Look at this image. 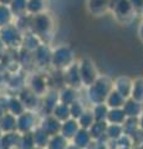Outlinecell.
<instances>
[{
  "label": "cell",
  "instance_id": "cell-1",
  "mask_svg": "<svg viewBox=\"0 0 143 149\" xmlns=\"http://www.w3.org/2000/svg\"><path fill=\"white\" fill-rule=\"evenodd\" d=\"M113 90V81L108 76L100 74L91 86L87 87V98L92 106L105 103L110 92Z\"/></svg>",
  "mask_w": 143,
  "mask_h": 149
},
{
  "label": "cell",
  "instance_id": "cell-2",
  "mask_svg": "<svg viewBox=\"0 0 143 149\" xmlns=\"http://www.w3.org/2000/svg\"><path fill=\"white\" fill-rule=\"evenodd\" d=\"M75 51L68 45H60L52 49L51 66L57 71H65L75 62Z\"/></svg>",
  "mask_w": 143,
  "mask_h": 149
},
{
  "label": "cell",
  "instance_id": "cell-3",
  "mask_svg": "<svg viewBox=\"0 0 143 149\" xmlns=\"http://www.w3.org/2000/svg\"><path fill=\"white\" fill-rule=\"evenodd\" d=\"M54 29V20L49 13H41L33 15L31 19V32L38 35L41 41L46 44V37L51 36Z\"/></svg>",
  "mask_w": 143,
  "mask_h": 149
},
{
  "label": "cell",
  "instance_id": "cell-4",
  "mask_svg": "<svg viewBox=\"0 0 143 149\" xmlns=\"http://www.w3.org/2000/svg\"><path fill=\"white\" fill-rule=\"evenodd\" d=\"M0 40L4 42L8 50H17L22 45L24 34L14 22H11L4 27H0Z\"/></svg>",
  "mask_w": 143,
  "mask_h": 149
},
{
  "label": "cell",
  "instance_id": "cell-5",
  "mask_svg": "<svg viewBox=\"0 0 143 149\" xmlns=\"http://www.w3.org/2000/svg\"><path fill=\"white\" fill-rule=\"evenodd\" d=\"M110 10L119 22H128L135 15V9L130 0H110Z\"/></svg>",
  "mask_w": 143,
  "mask_h": 149
},
{
  "label": "cell",
  "instance_id": "cell-6",
  "mask_svg": "<svg viewBox=\"0 0 143 149\" xmlns=\"http://www.w3.org/2000/svg\"><path fill=\"white\" fill-rule=\"evenodd\" d=\"M78 68H80V74H81L82 86L84 87L91 86L100 76L95 62L90 57H82L78 61Z\"/></svg>",
  "mask_w": 143,
  "mask_h": 149
},
{
  "label": "cell",
  "instance_id": "cell-7",
  "mask_svg": "<svg viewBox=\"0 0 143 149\" xmlns=\"http://www.w3.org/2000/svg\"><path fill=\"white\" fill-rule=\"evenodd\" d=\"M16 124H17V132L20 134L33 132V130L39 125L38 122V116L34 111L26 109L24 113L16 117Z\"/></svg>",
  "mask_w": 143,
  "mask_h": 149
},
{
  "label": "cell",
  "instance_id": "cell-8",
  "mask_svg": "<svg viewBox=\"0 0 143 149\" xmlns=\"http://www.w3.org/2000/svg\"><path fill=\"white\" fill-rule=\"evenodd\" d=\"M63 85L70 86L75 90H80L82 86V80L80 74V68H78V62H73L70 67H67L63 71Z\"/></svg>",
  "mask_w": 143,
  "mask_h": 149
},
{
  "label": "cell",
  "instance_id": "cell-9",
  "mask_svg": "<svg viewBox=\"0 0 143 149\" xmlns=\"http://www.w3.org/2000/svg\"><path fill=\"white\" fill-rule=\"evenodd\" d=\"M34 65L39 67H47L51 66V57H52V49L47 44L43 42L34 52Z\"/></svg>",
  "mask_w": 143,
  "mask_h": 149
},
{
  "label": "cell",
  "instance_id": "cell-10",
  "mask_svg": "<svg viewBox=\"0 0 143 149\" xmlns=\"http://www.w3.org/2000/svg\"><path fill=\"white\" fill-rule=\"evenodd\" d=\"M19 98L21 100V102L24 103L25 108L29 111H36L38 108L41 107V101H40V96H38L36 93H34L30 90L29 87H24L21 88L19 92Z\"/></svg>",
  "mask_w": 143,
  "mask_h": 149
},
{
  "label": "cell",
  "instance_id": "cell-11",
  "mask_svg": "<svg viewBox=\"0 0 143 149\" xmlns=\"http://www.w3.org/2000/svg\"><path fill=\"white\" fill-rule=\"evenodd\" d=\"M27 87L38 96L43 97L47 92V82L41 73H33L27 81Z\"/></svg>",
  "mask_w": 143,
  "mask_h": 149
},
{
  "label": "cell",
  "instance_id": "cell-12",
  "mask_svg": "<svg viewBox=\"0 0 143 149\" xmlns=\"http://www.w3.org/2000/svg\"><path fill=\"white\" fill-rule=\"evenodd\" d=\"M61 124L62 122H60L57 118H55L52 114H45L43 119L39 122V125L43 128L50 137L59 134L61 132Z\"/></svg>",
  "mask_w": 143,
  "mask_h": 149
},
{
  "label": "cell",
  "instance_id": "cell-13",
  "mask_svg": "<svg viewBox=\"0 0 143 149\" xmlns=\"http://www.w3.org/2000/svg\"><path fill=\"white\" fill-rule=\"evenodd\" d=\"M133 86V80L128 76H118L116 80L113 81V88L117 92H119L124 98H130L131 97V91Z\"/></svg>",
  "mask_w": 143,
  "mask_h": 149
},
{
  "label": "cell",
  "instance_id": "cell-14",
  "mask_svg": "<svg viewBox=\"0 0 143 149\" xmlns=\"http://www.w3.org/2000/svg\"><path fill=\"white\" fill-rule=\"evenodd\" d=\"M20 137L19 132L3 133L0 137V149H20Z\"/></svg>",
  "mask_w": 143,
  "mask_h": 149
},
{
  "label": "cell",
  "instance_id": "cell-15",
  "mask_svg": "<svg viewBox=\"0 0 143 149\" xmlns=\"http://www.w3.org/2000/svg\"><path fill=\"white\" fill-rule=\"evenodd\" d=\"M0 130H1V133L17 132L16 116H14L9 111L4 112V113L0 116Z\"/></svg>",
  "mask_w": 143,
  "mask_h": 149
},
{
  "label": "cell",
  "instance_id": "cell-16",
  "mask_svg": "<svg viewBox=\"0 0 143 149\" xmlns=\"http://www.w3.org/2000/svg\"><path fill=\"white\" fill-rule=\"evenodd\" d=\"M60 102L59 100V91H47L46 95L43 96V102H41V108L45 112V114H51L54 108Z\"/></svg>",
  "mask_w": 143,
  "mask_h": 149
},
{
  "label": "cell",
  "instance_id": "cell-17",
  "mask_svg": "<svg viewBox=\"0 0 143 149\" xmlns=\"http://www.w3.org/2000/svg\"><path fill=\"white\" fill-rule=\"evenodd\" d=\"M86 5L92 15L101 16L110 10V0H87Z\"/></svg>",
  "mask_w": 143,
  "mask_h": 149
},
{
  "label": "cell",
  "instance_id": "cell-18",
  "mask_svg": "<svg viewBox=\"0 0 143 149\" xmlns=\"http://www.w3.org/2000/svg\"><path fill=\"white\" fill-rule=\"evenodd\" d=\"M122 109L124 111L127 117H140L143 113V103L130 97V98H127L126 102H124Z\"/></svg>",
  "mask_w": 143,
  "mask_h": 149
},
{
  "label": "cell",
  "instance_id": "cell-19",
  "mask_svg": "<svg viewBox=\"0 0 143 149\" xmlns=\"http://www.w3.org/2000/svg\"><path fill=\"white\" fill-rule=\"evenodd\" d=\"M92 137L89 132V129L80 128L78 132L75 134V137L71 139V143H73L75 146H77L80 149H87L90 147V144L92 143Z\"/></svg>",
  "mask_w": 143,
  "mask_h": 149
},
{
  "label": "cell",
  "instance_id": "cell-20",
  "mask_svg": "<svg viewBox=\"0 0 143 149\" xmlns=\"http://www.w3.org/2000/svg\"><path fill=\"white\" fill-rule=\"evenodd\" d=\"M80 129V124H78V120L75 118H68L65 122H62L61 124V133L63 137L67 138L68 141L71 142V139L75 137V134L78 132Z\"/></svg>",
  "mask_w": 143,
  "mask_h": 149
},
{
  "label": "cell",
  "instance_id": "cell-21",
  "mask_svg": "<svg viewBox=\"0 0 143 149\" xmlns=\"http://www.w3.org/2000/svg\"><path fill=\"white\" fill-rule=\"evenodd\" d=\"M107 125H108L107 120H95V123L89 129L92 139H95V141H103V138H107L106 137Z\"/></svg>",
  "mask_w": 143,
  "mask_h": 149
},
{
  "label": "cell",
  "instance_id": "cell-22",
  "mask_svg": "<svg viewBox=\"0 0 143 149\" xmlns=\"http://www.w3.org/2000/svg\"><path fill=\"white\" fill-rule=\"evenodd\" d=\"M41 44H43V41H41V39L38 35H35L34 32H26V34H24V40H22L21 47L26 51L34 52Z\"/></svg>",
  "mask_w": 143,
  "mask_h": 149
},
{
  "label": "cell",
  "instance_id": "cell-23",
  "mask_svg": "<svg viewBox=\"0 0 143 149\" xmlns=\"http://www.w3.org/2000/svg\"><path fill=\"white\" fill-rule=\"evenodd\" d=\"M59 100H60L61 103L71 104L72 102H75L76 100H78L77 90H75V88H72L70 86L62 87L61 90L59 91Z\"/></svg>",
  "mask_w": 143,
  "mask_h": 149
},
{
  "label": "cell",
  "instance_id": "cell-24",
  "mask_svg": "<svg viewBox=\"0 0 143 149\" xmlns=\"http://www.w3.org/2000/svg\"><path fill=\"white\" fill-rule=\"evenodd\" d=\"M127 98H124V97L121 95L119 92H117L116 90H113L110 92L108 97L106 98V102L105 103L108 106V108H122L124 102H126Z\"/></svg>",
  "mask_w": 143,
  "mask_h": 149
},
{
  "label": "cell",
  "instance_id": "cell-25",
  "mask_svg": "<svg viewBox=\"0 0 143 149\" xmlns=\"http://www.w3.org/2000/svg\"><path fill=\"white\" fill-rule=\"evenodd\" d=\"M9 8L14 15V19L24 16L27 14V0H11Z\"/></svg>",
  "mask_w": 143,
  "mask_h": 149
},
{
  "label": "cell",
  "instance_id": "cell-26",
  "mask_svg": "<svg viewBox=\"0 0 143 149\" xmlns=\"http://www.w3.org/2000/svg\"><path fill=\"white\" fill-rule=\"evenodd\" d=\"M127 116L122 108H110L106 120L110 124H123Z\"/></svg>",
  "mask_w": 143,
  "mask_h": 149
},
{
  "label": "cell",
  "instance_id": "cell-27",
  "mask_svg": "<svg viewBox=\"0 0 143 149\" xmlns=\"http://www.w3.org/2000/svg\"><path fill=\"white\" fill-rule=\"evenodd\" d=\"M8 111L17 117V116H20L21 113H24L26 111V108H25L24 103L21 102V100L19 98V96H13V97H9Z\"/></svg>",
  "mask_w": 143,
  "mask_h": 149
},
{
  "label": "cell",
  "instance_id": "cell-28",
  "mask_svg": "<svg viewBox=\"0 0 143 149\" xmlns=\"http://www.w3.org/2000/svg\"><path fill=\"white\" fill-rule=\"evenodd\" d=\"M55 118H57L60 122H65L68 118H71V113H70V104H65L59 102L57 106L54 108L52 113H51Z\"/></svg>",
  "mask_w": 143,
  "mask_h": 149
},
{
  "label": "cell",
  "instance_id": "cell-29",
  "mask_svg": "<svg viewBox=\"0 0 143 149\" xmlns=\"http://www.w3.org/2000/svg\"><path fill=\"white\" fill-rule=\"evenodd\" d=\"M68 144H70V141L63 137L61 133H59L50 137V141L47 143L46 149H65Z\"/></svg>",
  "mask_w": 143,
  "mask_h": 149
},
{
  "label": "cell",
  "instance_id": "cell-30",
  "mask_svg": "<svg viewBox=\"0 0 143 149\" xmlns=\"http://www.w3.org/2000/svg\"><path fill=\"white\" fill-rule=\"evenodd\" d=\"M122 125H123L124 134H127V136H130V137H132L135 133L137 134L138 130H141L140 129V119H138V117H127Z\"/></svg>",
  "mask_w": 143,
  "mask_h": 149
},
{
  "label": "cell",
  "instance_id": "cell-31",
  "mask_svg": "<svg viewBox=\"0 0 143 149\" xmlns=\"http://www.w3.org/2000/svg\"><path fill=\"white\" fill-rule=\"evenodd\" d=\"M33 134H34V139H35V144L36 147H41V148H45L47 147V143L50 141V136L45 130L38 125L34 130H33Z\"/></svg>",
  "mask_w": 143,
  "mask_h": 149
},
{
  "label": "cell",
  "instance_id": "cell-32",
  "mask_svg": "<svg viewBox=\"0 0 143 149\" xmlns=\"http://www.w3.org/2000/svg\"><path fill=\"white\" fill-rule=\"evenodd\" d=\"M46 0H27V14L38 15L46 11Z\"/></svg>",
  "mask_w": 143,
  "mask_h": 149
},
{
  "label": "cell",
  "instance_id": "cell-33",
  "mask_svg": "<svg viewBox=\"0 0 143 149\" xmlns=\"http://www.w3.org/2000/svg\"><path fill=\"white\" fill-rule=\"evenodd\" d=\"M124 134L123 125L122 124H110L107 125V130H106V137L110 141L116 142Z\"/></svg>",
  "mask_w": 143,
  "mask_h": 149
},
{
  "label": "cell",
  "instance_id": "cell-34",
  "mask_svg": "<svg viewBox=\"0 0 143 149\" xmlns=\"http://www.w3.org/2000/svg\"><path fill=\"white\" fill-rule=\"evenodd\" d=\"M131 98L143 103V77L140 76L133 80V86L131 91Z\"/></svg>",
  "mask_w": 143,
  "mask_h": 149
},
{
  "label": "cell",
  "instance_id": "cell-35",
  "mask_svg": "<svg viewBox=\"0 0 143 149\" xmlns=\"http://www.w3.org/2000/svg\"><path fill=\"white\" fill-rule=\"evenodd\" d=\"M14 21V15L9 5L0 4V27H4Z\"/></svg>",
  "mask_w": 143,
  "mask_h": 149
},
{
  "label": "cell",
  "instance_id": "cell-36",
  "mask_svg": "<svg viewBox=\"0 0 143 149\" xmlns=\"http://www.w3.org/2000/svg\"><path fill=\"white\" fill-rule=\"evenodd\" d=\"M77 120H78V124H80V128L90 129V127L95 123L96 119H95V116H93L92 109H87L86 108V111L84 112V114H82Z\"/></svg>",
  "mask_w": 143,
  "mask_h": 149
},
{
  "label": "cell",
  "instance_id": "cell-37",
  "mask_svg": "<svg viewBox=\"0 0 143 149\" xmlns=\"http://www.w3.org/2000/svg\"><path fill=\"white\" fill-rule=\"evenodd\" d=\"M108 106L106 103H100V104H95L92 107V112H93L95 119L96 120H106L108 114Z\"/></svg>",
  "mask_w": 143,
  "mask_h": 149
},
{
  "label": "cell",
  "instance_id": "cell-38",
  "mask_svg": "<svg viewBox=\"0 0 143 149\" xmlns=\"http://www.w3.org/2000/svg\"><path fill=\"white\" fill-rule=\"evenodd\" d=\"M34 147H36V144L33 132L22 133L20 137V149H33Z\"/></svg>",
  "mask_w": 143,
  "mask_h": 149
},
{
  "label": "cell",
  "instance_id": "cell-39",
  "mask_svg": "<svg viewBox=\"0 0 143 149\" xmlns=\"http://www.w3.org/2000/svg\"><path fill=\"white\" fill-rule=\"evenodd\" d=\"M86 111L84 103L80 101V100H76L75 102H72L70 104V113H71V118H75L78 119L84 114V112Z\"/></svg>",
  "mask_w": 143,
  "mask_h": 149
},
{
  "label": "cell",
  "instance_id": "cell-40",
  "mask_svg": "<svg viewBox=\"0 0 143 149\" xmlns=\"http://www.w3.org/2000/svg\"><path fill=\"white\" fill-rule=\"evenodd\" d=\"M87 149H107V147H106V144L103 141H92V143L90 144V147Z\"/></svg>",
  "mask_w": 143,
  "mask_h": 149
},
{
  "label": "cell",
  "instance_id": "cell-41",
  "mask_svg": "<svg viewBox=\"0 0 143 149\" xmlns=\"http://www.w3.org/2000/svg\"><path fill=\"white\" fill-rule=\"evenodd\" d=\"M131 5L133 6L136 13H142L143 11V0H130Z\"/></svg>",
  "mask_w": 143,
  "mask_h": 149
},
{
  "label": "cell",
  "instance_id": "cell-42",
  "mask_svg": "<svg viewBox=\"0 0 143 149\" xmlns=\"http://www.w3.org/2000/svg\"><path fill=\"white\" fill-rule=\"evenodd\" d=\"M6 51H8L6 46L4 45V42H3L1 40H0V61H1V60H3V57H4V56H5Z\"/></svg>",
  "mask_w": 143,
  "mask_h": 149
},
{
  "label": "cell",
  "instance_id": "cell-43",
  "mask_svg": "<svg viewBox=\"0 0 143 149\" xmlns=\"http://www.w3.org/2000/svg\"><path fill=\"white\" fill-rule=\"evenodd\" d=\"M138 36H140V39H141V41L143 42V21L141 22V25H140V27H138Z\"/></svg>",
  "mask_w": 143,
  "mask_h": 149
},
{
  "label": "cell",
  "instance_id": "cell-44",
  "mask_svg": "<svg viewBox=\"0 0 143 149\" xmlns=\"http://www.w3.org/2000/svg\"><path fill=\"white\" fill-rule=\"evenodd\" d=\"M138 119H140V129L143 132V113L140 116V117H138Z\"/></svg>",
  "mask_w": 143,
  "mask_h": 149
},
{
  "label": "cell",
  "instance_id": "cell-45",
  "mask_svg": "<svg viewBox=\"0 0 143 149\" xmlns=\"http://www.w3.org/2000/svg\"><path fill=\"white\" fill-rule=\"evenodd\" d=\"M65 149H80V148H78L77 146H75L73 143H71V142H70V144H68V146H67Z\"/></svg>",
  "mask_w": 143,
  "mask_h": 149
},
{
  "label": "cell",
  "instance_id": "cell-46",
  "mask_svg": "<svg viewBox=\"0 0 143 149\" xmlns=\"http://www.w3.org/2000/svg\"><path fill=\"white\" fill-rule=\"evenodd\" d=\"M11 3V0H0V4H4V5H9Z\"/></svg>",
  "mask_w": 143,
  "mask_h": 149
},
{
  "label": "cell",
  "instance_id": "cell-47",
  "mask_svg": "<svg viewBox=\"0 0 143 149\" xmlns=\"http://www.w3.org/2000/svg\"><path fill=\"white\" fill-rule=\"evenodd\" d=\"M33 149H45V148H41V147H34Z\"/></svg>",
  "mask_w": 143,
  "mask_h": 149
},
{
  "label": "cell",
  "instance_id": "cell-48",
  "mask_svg": "<svg viewBox=\"0 0 143 149\" xmlns=\"http://www.w3.org/2000/svg\"><path fill=\"white\" fill-rule=\"evenodd\" d=\"M1 134H3V133H1V130H0V137H1Z\"/></svg>",
  "mask_w": 143,
  "mask_h": 149
},
{
  "label": "cell",
  "instance_id": "cell-49",
  "mask_svg": "<svg viewBox=\"0 0 143 149\" xmlns=\"http://www.w3.org/2000/svg\"><path fill=\"white\" fill-rule=\"evenodd\" d=\"M142 14H143V11H142Z\"/></svg>",
  "mask_w": 143,
  "mask_h": 149
}]
</instances>
